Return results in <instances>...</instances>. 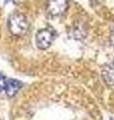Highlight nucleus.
<instances>
[{
    "label": "nucleus",
    "mask_w": 114,
    "mask_h": 120,
    "mask_svg": "<svg viewBox=\"0 0 114 120\" xmlns=\"http://www.w3.org/2000/svg\"><path fill=\"white\" fill-rule=\"evenodd\" d=\"M8 1H14V0H6V2H8Z\"/></svg>",
    "instance_id": "nucleus-8"
},
{
    "label": "nucleus",
    "mask_w": 114,
    "mask_h": 120,
    "mask_svg": "<svg viewBox=\"0 0 114 120\" xmlns=\"http://www.w3.org/2000/svg\"><path fill=\"white\" fill-rule=\"evenodd\" d=\"M110 41H111V44L114 46V29L112 30V32H111V36H110Z\"/></svg>",
    "instance_id": "nucleus-7"
},
{
    "label": "nucleus",
    "mask_w": 114,
    "mask_h": 120,
    "mask_svg": "<svg viewBox=\"0 0 114 120\" xmlns=\"http://www.w3.org/2000/svg\"><path fill=\"white\" fill-rule=\"evenodd\" d=\"M21 87V82L15 79H7L6 87H5V93L9 97L14 96L16 93L19 91V89Z\"/></svg>",
    "instance_id": "nucleus-4"
},
{
    "label": "nucleus",
    "mask_w": 114,
    "mask_h": 120,
    "mask_svg": "<svg viewBox=\"0 0 114 120\" xmlns=\"http://www.w3.org/2000/svg\"><path fill=\"white\" fill-rule=\"evenodd\" d=\"M68 8V0H48L47 12L53 17L62 15Z\"/></svg>",
    "instance_id": "nucleus-2"
},
{
    "label": "nucleus",
    "mask_w": 114,
    "mask_h": 120,
    "mask_svg": "<svg viewBox=\"0 0 114 120\" xmlns=\"http://www.w3.org/2000/svg\"><path fill=\"white\" fill-rule=\"evenodd\" d=\"M102 75H103V79L105 82L109 85L114 84V67L108 66L103 69L102 71Z\"/></svg>",
    "instance_id": "nucleus-5"
},
{
    "label": "nucleus",
    "mask_w": 114,
    "mask_h": 120,
    "mask_svg": "<svg viewBox=\"0 0 114 120\" xmlns=\"http://www.w3.org/2000/svg\"><path fill=\"white\" fill-rule=\"evenodd\" d=\"M8 29L11 34L15 36L24 35L28 29L26 17L21 13H13L8 19Z\"/></svg>",
    "instance_id": "nucleus-1"
},
{
    "label": "nucleus",
    "mask_w": 114,
    "mask_h": 120,
    "mask_svg": "<svg viewBox=\"0 0 114 120\" xmlns=\"http://www.w3.org/2000/svg\"><path fill=\"white\" fill-rule=\"evenodd\" d=\"M54 39V34L50 29H42L36 34V44L40 49H47Z\"/></svg>",
    "instance_id": "nucleus-3"
},
{
    "label": "nucleus",
    "mask_w": 114,
    "mask_h": 120,
    "mask_svg": "<svg viewBox=\"0 0 114 120\" xmlns=\"http://www.w3.org/2000/svg\"><path fill=\"white\" fill-rule=\"evenodd\" d=\"M6 83H7V79H6L4 76L0 75V91H1V92H4L5 91Z\"/></svg>",
    "instance_id": "nucleus-6"
},
{
    "label": "nucleus",
    "mask_w": 114,
    "mask_h": 120,
    "mask_svg": "<svg viewBox=\"0 0 114 120\" xmlns=\"http://www.w3.org/2000/svg\"><path fill=\"white\" fill-rule=\"evenodd\" d=\"M109 120H114V119H109Z\"/></svg>",
    "instance_id": "nucleus-9"
}]
</instances>
